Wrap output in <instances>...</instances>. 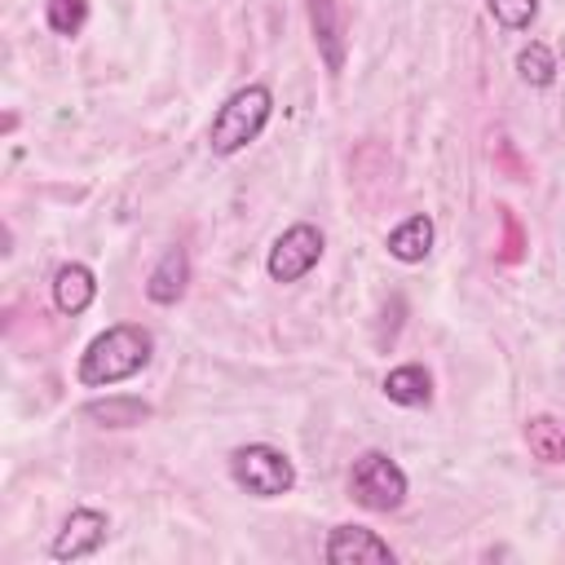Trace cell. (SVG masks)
I'll list each match as a JSON object with an SVG mask.
<instances>
[{"label": "cell", "mask_w": 565, "mask_h": 565, "mask_svg": "<svg viewBox=\"0 0 565 565\" xmlns=\"http://www.w3.org/2000/svg\"><path fill=\"white\" fill-rule=\"evenodd\" d=\"M349 494L366 512H397L406 503V472L384 450H362L349 468Z\"/></svg>", "instance_id": "3"}, {"label": "cell", "mask_w": 565, "mask_h": 565, "mask_svg": "<svg viewBox=\"0 0 565 565\" xmlns=\"http://www.w3.org/2000/svg\"><path fill=\"white\" fill-rule=\"evenodd\" d=\"M322 247H327V243H322V230L309 225V221H296L291 230H282V234L274 238L265 269H269L274 282H300V278L322 260Z\"/></svg>", "instance_id": "5"}, {"label": "cell", "mask_w": 565, "mask_h": 565, "mask_svg": "<svg viewBox=\"0 0 565 565\" xmlns=\"http://www.w3.org/2000/svg\"><path fill=\"white\" fill-rule=\"evenodd\" d=\"M516 71H521V79L530 84V88H547L552 79H556V57H552V49L547 44H525L521 53H516Z\"/></svg>", "instance_id": "15"}, {"label": "cell", "mask_w": 565, "mask_h": 565, "mask_svg": "<svg viewBox=\"0 0 565 565\" xmlns=\"http://www.w3.org/2000/svg\"><path fill=\"white\" fill-rule=\"evenodd\" d=\"M525 446L543 463H565V424L552 415H530L525 419Z\"/></svg>", "instance_id": "14"}, {"label": "cell", "mask_w": 565, "mask_h": 565, "mask_svg": "<svg viewBox=\"0 0 565 565\" xmlns=\"http://www.w3.org/2000/svg\"><path fill=\"white\" fill-rule=\"evenodd\" d=\"M230 472H234V481H238L247 494H256V499H278V494H287V490L296 486L291 459H287L278 446H269V441L238 446V450L230 455Z\"/></svg>", "instance_id": "4"}, {"label": "cell", "mask_w": 565, "mask_h": 565, "mask_svg": "<svg viewBox=\"0 0 565 565\" xmlns=\"http://www.w3.org/2000/svg\"><path fill=\"white\" fill-rule=\"evenodd\" d=\"M185 282H190V256H185V247H168L146 278V296L154 305H177L185 296Z\"/></svg>", "instance_id": "8"}, {"label": "cell", "mask_w": 565, "mask_h": 565, "mask_svg": "<svg viewBox=\"0 0 565 565\" xmlns=\"http://www.w3.org/2000/svg\"><path fill=\"white\" fill-rule=\"evenodd\" d=\"M106 530H110V521H106V512H97V508H75L66 521H62V530H57V539H53V556L57 561H79V556H93L102 543H106Z\"/></svg>", "instance_id": "7"}, {"label": "cell", "mask_w": 565, "mask_h": 565, "mask_svg": "<svg viewBox=\"0 0 565 565\" xmlns=\"http://www.w3.org/2000/svg\"><path fill=\"white\" fill-rule=\"evenodd\" d=\"M309 18H313V40L322 49V62L335 75L344 66V35H340V9H335V0H309Z\"/></svg>", "instance_id": "10"}, {"label": "cell", "mask_w": 565, "mask_h": 565, "mask_svg": "<svg viewBox=\"0 0 565 565\" xmlns=\"http://www.w3.org/2000/svg\"><path fill=\"white\" fill-rule=\"evenodd\" d=\"M84 419H93V424H102V428H132V424H141V419H150V402H141V397H102V402H88L84 406Z\"/></svg>", "instance_id": "13"}, {"label": "cell", "mask_w": 565, "mask_h": 565, "mask_svg": "<svg viewBox=\"0 0 565 565\" xmlns=\"http://www.w3.org/2000/svg\"><path fill=\"white\" fill-rule=\"evenodd\" d=\"M44 18H49V26L57 35H75L84 26V18H88V4L84 0H49L44 4Z\"/></svg>", "instance_id": "16"}, {"label": "cell", "mask_w": 565, "mask_h": 565, "mask_svg": "<svg viewBox=\"0 0 565 565\" xmlns=\"http://www.w3.org/2000/svg\"><path fill=\"white\" fill-rule=\"evenodd\" d=\"M93 296H97V278H93V269L88 265H79V260H66L57 274H53V305L62 309V313H84L88 305H93Z\"/></svg>", "instance_id": "9"}, {"label": "cell", "mask_w": 565, "mask_h": 565, "mask_svg": "<svg viewBox=\"0 0 565 565\" xmlns=\"http://www.w3.org/2000/svg\"><path fill=\"white\" fill-rule=\"evenodd\" d=\"M154 353V335L137 322H119V327H106L84 353H79V384L88 388H106V384H119L128 375H137Z\"/></svg>", "instance_id": "1"}, {"label": "cell", "mask_w": 565, "mask_h": 565, "mask_svg": "<svg viewBox=\"0 0 565 565\" xmlns=\"http://www.w3.org/2000/svg\"><path fill=\"white\" fill-rule=\"evenodd\" d=\"M384 397L397 402V406H428L433 397V380L419 362H406V366H393L384 375Z\"/></svg>", "instance_id": "12"}, {"label": "cell", "mask_w": 565, "mask_h": 565, "mask_svg": "<svg viewBox=\"0 0 565 565\" xmlns=\"http://www.w3.org/2000/svg\"><path fill=\"white\" fill-rule=\"evenodd\" d=\"M322 556L331 565H388L393 547L375 530H366V525H335L327 547H322Z\"/></svg>", "instance_id": "6"}, {"label": "cell", "mask_w": 565, "mask_h": 565, "mask_svg": "<svg viewBox=\"0 0 565 565\" xmlns=\"http://www.w3.org/2000/svg\"><path fill=\"white\" fill-rule=\"evenodd\" d=\"M486 4H490L494 22L508 26V31H525L534 22V13H539V0H486Z\"/></svg>", "instance_id": "17"}, {"label": "cell", "mask_w": 565, "mask_h": 565, "mask_svg": "<svg viewBox=\"0 0 565 565\" xmlns=\"http://www.w3.org/2000/svg\"><path fill=\"white\" fill-rule=\"evenodd\" d=\"M269 110H274V97L265 84H247L234 97H225V106L212 115V128H207L212 154H238L243 146H252L269 124Z\"/></svg>", "instance_id": "2"}, {"label": "cell", "mask_w": 565, "mask_h": 565, "mask_svg": "<svg viewBox=\"0 0 565 565\" xmlns=\"http://www.w3.org/2000/svg\"><path fill=\"white\" fill-rule=\"evenodd\" d=\"M433 252V221L428 216H406L393 234H388V256L402 265H419Z\"/></svg>", "instance_id": "11"}]
</instances>
